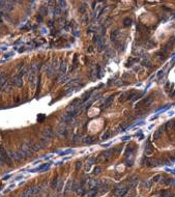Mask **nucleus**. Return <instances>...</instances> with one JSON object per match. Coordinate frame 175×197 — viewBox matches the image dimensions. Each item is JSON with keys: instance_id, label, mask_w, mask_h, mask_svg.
Returning a JSON list of instances; mask_svg holds the SVG:
<instances>
[{"instance_id": "obj_1", "label": "nucleus", "mask_w": 175, "mask_h": 197, "mask_svg": "<svg viewBox=\"0 0 175 197\" xmlns=\"http://www.w3.org/2000/svg\"><path fill=\"white\" fill-rule=\"evenodd\" d=\"M40 189H41V186H33V187H30V188L26 189L25 191L21 194V197H31L34 194L38 193L40 191Z\"/></svg>"}, {"instance_id": "obj_2", "label": "nucleus", "mask_w": 175, "mask_h": 197, "mask_svg": "<svg viewBox=\"0 0 175 197\" xmlns=\"http://www.w3.org/2000/svg\"><path fill=\"white\" fill-rule=\"evenodd\" d=\"M66 132H67L66 126H65V124L62 122V124H60L58 126L57 130H56V134H57L58 137H63V136H65Z\"/></svg>"}, {"instance_id": "obj_3", "label": "nucleus", "mask_w": 175, "mask_h": 197, "mask_svg": "<svg viewBox=\"0 0 175 197\" xmlns=\"http://www.w3.org/2000/svg\"><path fill=\"white\" fill-rule=\"evenodd\" d=\"M54 135V131L51 129V128H45L43 130V138L44 139H47V140H50Z\"/></svg>"}, {"instance_id": "obj_4", "label": "nucleus", "mask_w": 175, "mask_h": 197, "mask_svg": "<svg viewBox=\"0 0 175 197\" xmlns=\"http://www.w3.org/2000/svg\"><path fill=\"white\" fill-rule=\"evenodd\" d=\"M153 102V98L152 96H148V98H145L144 100H142L141 102H140L138 105H137V107H141V106H145V107H148L149 105L151 104Z\"/></svg>"}, {"instance_id": "obj_5", "label": "nucleus", "mask_w": 175, "mask_h": 197, "mask_svg": "<svg viewBox=\"0 0 175 197\" xmlns=\"http://www.w3.org/2000/svg\"><path fill=\"white\" fill-rule=\"evenodd\" d=\"M11 82H12V85H15L17 87H22V85H23L22 78H21L20 76H18V75H16L15 77H12Z\"/></svg>"}, {"instance_id": "obj_6", "label": "nucleus", "mask_w": 175, "mask_h": 197, "mask_svg": "<svg viewBox=\"0 0 175 197\" xmlns=\"http://www.w3.org/2000/svg\"><path fill=\"white\" fill-rule=\"evenodd\" d=\"M7 160H8L7 152H5L2 148H0V165H2L5 162H7Z\"/></svg>"}, {"instance_id": "obj_7", "label": "nucleus", "mask_w": 175, "mask_h": 197, "mask_svg": "<svg viewBox=\"0 0 175 197\" xmlns=\"http://www.w3.org/2000/svg\"><path fill=\"white\" fill-rule=\"evenodd\" d=\"M113 154H114V150H106L105 152H103V154H101L100 160H107V159H109L111 156H113Z\"/></svg>"}, {"instance_id": "obj_8", "label": "nucleus", "mask_w": 175, "mask_h": 197, "mask_svg": "<svg viewBox=\"0 0 175 197\" xmlns=\"http://www.w3.org/2000/svg\"><path fill=\"white\" fill-rule=\"evenodd\" d=\"M164 130H165V126H161L160 128L155 132V134H153V136H152V138L153 139H159L161 136L163 135V133H164Z\"/></svg>"}, {"instance_id": "obj_9", "label": "nucleus", "mask_w": 175, "mask_h": 197, "mask_svg": "<svg viewBox=\"0 0 175 197\" xmlns=\"http://www.w3.org/2000/svg\"><path fill=\"white\" fill-rule=\"evenodd\" d=\"M66 68H67L66 63H65L64 61L60 62L59 68H58V73H59V75H60V76H62V75H65V73H66Z\"/></svg>"}, {"instance_id": "obj_10", "label": "nucleus", "mask_w": 175, "mask_h": 197, "mask_svg": "<svg viewBox=\"0 0 175 197\" xmlns=\"http://www.w3.org/2000/svg\"><path fill=\"white\" fill-rule=\"evenodd\" d=\"M6 82H7V75L5 72H1L0 73V86L2 87Z\"/></svg>"}, {"instance_id": "obj_11", "label": "nucleus", "mask_w": 175, "mask_h": 197, "mask_svg": "<svg viewBox=\"0 0 175 197\" xmlns=\"http://www.w3.org/2000/svg\"><path fill=\"white\" fill-rule=\"evenodd\" d=\"M128 192V188H121V189H118L116 191V197H122L125 193Z\"/></svg>"}, {"instance_id": "obj_12", "label": "nucleus", "mask_w": 175, "mask_h": 197, "mask_svg": "<svg viewBox=\"0 0 175 197\" xmlns=\"http://www.w3.org/2000/svg\"><path fill=\"white\" fill-rule=\"evenodd\" d=\"M67 81H69V76L68 75H62V76H60L59 77V79H58V82L59 83H61V84H64V83H66Z\"/></svg>"}, {"instance_id": "obj_13", "label": "nucleus", "mask_w": 175, "mask_h": 197, "mask_svg": "<svg viewBox=\"0 0 175 197\" xmlns=\"http://www.w3.org/2000/svg\"><path fill=\"white\" fill-rule=\"evenodd\" d=\"M152 152H153V148H152L150 142H147V145L145 146V154L146 156H149V154H152Z\"/></svg>"}, {"instance_id": "obj_14", "label": "nucleus", "mask_w": 175, "mask_h": 197, "mask_svg": "<svg viewBox=\"0 0 175 197\" xmlns=\"http://www.w3.org/2000/svg\"><path fill=\"white\" fill-rule=\"evenodd\" d=\"M100 189H101V193L102 194L106 193L108 190L110 189V184H108V182H106V184H103V182H102V186L100 187Z\"/></svg>"}, {"instance_id": "obj_15", "label": "nucleus", "mask_w": 175, "mask_h": 197, "mask_svg": "<svg viewBox=\"0 0 175 197\" xmlns=\"http://www.w3.org/2000/svg\"><path fill=\"white\" fill-rule=\"evenodd\" d=\"M13 8V2L12 1H5V6H4V10L6 12H10Z\"/></svg>"}, {"instance_id": "obj_16", "label": "nucleus", "mask_w": 175, "mask_h": 197, "mask_svg": "<svg viewBox=\"0 0 175 197\" xmlns=\"http://www.w3.org/2000/svg\"><path fill=\"white\" fill-rule=\"evenodd\" d=\"M60 15H61V8H59L58 5L54 6V8H53V16L54 17H59Z\"/></svg>"}, {"instance_id": "obj_17", "label": "nucleus", "mask_w": 175, "mask_h": 197, "mask_svg": "<svg viewBox=\"0 0 175 197\" xmlns=\"http://www.w3.org/2000/svg\"><path fill=\"white\" fill-rule=\"evenodd\" d=\"M113 100H114V96H110L106 101H105V103H104V107L105 108H108L110 105H111V103L113 102Z\"/></svg>"}, {"instance_id": "obj_18", "label": "nucleus", "mask_w": 175, "mask_h": 197, "mask_svg": "<svg viewBox=\"0 0 175 197\" xmlns=\"http://www.w3.org/2000/svg\"><path fill=\"white\" fill-rule=\"evenodd\" d=\"M118 36H119V31H118V30L112 31V33H111V40H112V42H117Z\"/></svg>"}, {"instance_id": "obj_19", "label": "nucleus", "mask_w": 175, "mask_h": 197, "mask_svg": "<svg viewBox=\"0 0 175 197\" xmlns=\"http://www.w3.org/2000/svg\"><path fill=\"white\" fill-rule=\"evenodd\" d=\"M94 161H95V159H94V158H90V159H89V161H87L86 166H85V170H86V171H88V170L90 169V167H91V165L94 163Z\"/></svg>"}, {"instance_id": "obj_20", "label": "nucleus", "mask_w": 175, "mask_h": 197, "mask_svg": "<svg viewBox=\"0 0 175 197\" xmlns=\"http://www.w3.org/2000/svg\"><path fill=\"white\" fill-rule=\"evenodd\" d=\"M79 81H81V80H79V79H75V80L71 81V82H69V83L67 84V87H69V88H74V87H76L77 85H78Z\"/></svg>"}, {"instance_id": "obj_21", "label": "nucleus", "mask_w": 175, "mask_h": 197, "mask_svg": "<svg viewBox=\"0 0 175 197\" xmlns=\"http://www.w3.org/2000/svg\"><path fill=\"white\" fill-rule=\"evenodd\" d=\"M72 182H73L72 180H69L67 182V184H66V186H65V190H64V193H65V194L72 191Z\"/></svg>"}, {"instance_id": "obj_22", "label": "nucleus", "mask_w": 175, "mask_h": 197, "mask_svg": "<svg viewBox=\"0 0 175 197\" xmlns=\"http://www.w3.org/2000/svg\"><path fill=\"white\" fill-rule=\"evenodd\" d=\"M62 190H63V182H62V180H59L58 185H57V188H56V191H57L58 194H61Z\"/></svg>"}, {"instance_id": "obj_23", "label": "nucleus", "mask_w": 175, "mask_h": 197, "mask_svg": "<svg viewBox=\"0 0 175 197\" xmlns=\"http://www.w3.org/2000/svg\"><path fill=\"white\" fill-rule=\"evenodd\" d=\"M106 54H107L108 57H115V55H116V53L113 49H108V50L106 51Z\"/></svg>"}, {"instance_id": "obj_24", "label": "nucleus", "mask_w": 175, "mask_h": 197, "mask_svg": "<svg viewBox=\"0 0 175 197\" xmlns=\"http://www.w3.org/2000/svg\"><path fill=\"white\" fill-rule=\"evenodd\" d=\"M39 14L41 16H46L48 14V8L47 6H41V8H39Z\"/></svg>"}, {"instance_id": "obj_25", "label": "nucleus", "mask_w": 175, "mask_h": 197, "mask_svg": "<svg viewBox=\"0 0 175 197\" xmlns=\"http://www.w3.org/2000/svg\"><path fill=\"white\" fill-rule=\"evenodd\" d=\"M132 24V19L131 18H124V20H123V26L124 27H128V26H130Z\"/></svg>"}, {"instance_id": "obj_26", "label": "nucleus", "mask_w": 175, "mask_h": 197, "mask_svg": "<svg viewBox=\"0 0 175 197\" xmlns=\"http://www.w3.org/2000/svg\"><path fill=\"white\" fill-rule=\"evenodd\" d=\"M174 124H175V122H168L167 124L165 126V129H167V130L173 129L174 128Z\"/></svg>"}, {"instance_id": "obj_27", "label": "nucleus", "mask_w": 175, "mask_h": 197, "mask_svg": "<svg viewBox=\"0 0 175 197\" xmlns=\"http://www.w3.org/2000/svg\"><path fill=\"white\" fill-rule=\"evenodd\" d=\"M83 142L85 143V144H91L93 142V139L91 137H85V138L83 139Z\"/></svg>"}, {"instance_id": "obj_28", "label": "nucleus", "mask_w": 175, "mask_h": 197, "mask_svg": "<svg viewBox=\"0 0 175 197\" xmlns=\"http://www.w3.org/2000/svg\"><path fill=\"white\" fill-rule=\"evenodd\" d=\"M77 193H78L79 195H81V196H83L84 194L86 193V189H84L83 187H81V188H78V189H77Z\"/></svg>"}, {"instance_id": "obj_29", "label": "nucleus", "mask_w": 175, "mask_h": 197, "mask_svg": "<svg viewBox=\"0 0 175 197\" xmlns=\"http://www.w3.org/2000/svg\"><path fill=\"white\" fill-rule=\"evenodd\" d=\"M152 184H153V182H152V180H146V182H144V187H145L146 189H149V188H151V186H152Z\"/></svg>"}, {"instance_id": "obj_30", "label": "nucleus", "mask_w": 175, "mask_h": 197, "mask_svg": "<svg viewBox=\"0 0 175 197\" xmlns=\"http://www.w3.org/2000/svg\"><path fill=\"white\" fill-rule=\"evenodd\" d=\"M58 6H59V8L62 10V8H63V10H65L66 8V1H62V0H61V1H58Z\"/></svg>"}, {"instance_id": "obj_31", "label": "nucleus", "mask_w": 175, "mask_h": 197, "mask_svg": "<svg viewBox=\"0 0 175 197\" xmlns=\"http://www.w3.org/2000/svg\"><path fill=\"white\" fill-rule=\"evenodd\" d=\"M109 137H110V131H106L102 135V140H107Z\"/></svg>"}, {"instance_id": "obj_32", "label": "nucleus", "mask_w": 175, "mask_h": 197, "mask_svg": "<svg viewBox=\"0 0 175 197\" xmlns=\"http://www.w3.org/2000/svg\"><path fill=\"white\" fill-rule=\"evenodd\" d=\"M77 189H78V184H77V180H73V182H72V191H76Z\"/></svg>"}, {"instance_id": "obj_33", "label": "nucleus", "mask_w": 175, "mask_h": 197, "mask_svg": "<svg viewBox=\"0 0 175 197\" xmlns=\"http://www.w3.org/2000/svg\"><path fill=\"white\" fill-rule=\"evenodd\" d=\"M58 182H59V180H58V178H55L53 180V182H52V188H53V189H56V188H57Z\"/></svg>"}, {"instance_id": "obj_34", "label": "nucleus", "mask_w": 175, "mask_h": 197, "mask_svg": "<svg viewBox=\"0 0 175 197\" xmlns=\"http://www.w3.org/2000/svg\"><path fill=\"white\" fill-rule=\"evenodd\" d=\"M74 152V150H64V152H58V154H61V156H65V154H73Z\"/></svg>"}, {"instance_id": "obj_35", "label": "nucleus", "mask_w": 175, "mask_h": 197, "mask_svg": "<svg viewBox=\"0 0 175 197\" xmlns=\"http://www.w3.org/2000/svg\"><path fill=\"white\" fill-rule=\"evenodd\" d=\"M162 197H172V193L168 191H164L162 193Z\"/></svg>"}, {"instance_id": "obj_36", "label": "nucleus", "mask_w": 175, "mask_h": 197, "mask_svg": "<svg viewBox=\"0 0 175 197\" xmlns=\"http://www.w3.org/2000/svg\"><path fill=\"white\" fill-rule=\"evenodd\" d=\"M101 171H102V168H101V167H99V166L95 167V168H94V170H93L94 174H100V173H101Z\"/></svg>"}, {"instance_id": "obj_37", "label": "nucleus", "mask_w": 175, "mask_h": 197, "mask_svg": "<svg viewBox=\"0 0 175 197\" xmlns=\"http://www.w3.org/2000/svg\"><path fill=\"white\" fill-rule=\"evenodd\" d=\"M137 185H138V180H134V182H131V185H130V189L135 188Z\"/></svg>"}, {"instance_id": "obj_38", "label": "nucleus", "mask_w": 175, "mask_h": 197, "mask_svg": "<svg viewBox=\"0 0 175 197\" xmlns=\"http://www.w3.org/2000/svg\"><path fill=\"white\" fill-rule=\"evenodd\" d=\"M85 5H86L85 3H83V4L80 6V8H79L80 12H85V10H86V6H85Z\"/></svg>"}, {"instance_id": "obj_39", "label": "nucleus", "mask_w": 175, "mask_h": 197, "mask_svg": "<svg viewBox=\"0 0 175 197\" xmlns=\"http://www.w3.org/2000/svg\"><path fill=\"white\" fill-rule=\"evenodd\" d=\"M81 167H82V162H80V161H79V162H77V164H76V169H77V170H79Z\"/></svg>"}, {"instance_id": "obj_40", "label": "nucleus", "mask_w": 175, "mask_h": 197, "mask_svg": "<svg viewBox=\"0 0 175 197\" xmlns=\"http://www.w3.org/2000/svg\"><path fill=\"white\" fill-rule=\"evenodd\" d=\"M81 138V135H76L75 137H74V139H73V143H75V142H77L78 140Z\"/></svg>"}, {"instance_id": "obj_41", "label": "nucleus", "mask_w": 175, "mask_h": 197, "mask_svg": "<svg viewBox=\"0 0 175 197\" xmlns=\"http://www.w3.org/2000/svg\"><path fill=\"white\" fill-rule=\"evenodd\" d=\"M160 178H161V175H159V174H158V175H156V176L152 178V182H159V180H160Z\"/></svg>"}, {"instance_id": "obj_42", "label": "nucleus", "mask_w": 175, "mask_h": 197, "mask_svg": "<svg viewBox=\"0 0 175 197\" xmlns=\"http://www.w3.org/2000/svg\"><path fill=\"white\" fill-rule=\"evenodd\" d=\"M123 141H127V140H129V139H131V136H124V137H122L121 138Z\"/></svg>"}, {"instance_id": "obj_43", "label": "nucleus", "mask_w": 175, "mask_h": 197, "mask_svg": "<svg viewBox=\"0 0 175 197\" xmlns=\"http://www.w3.org/2000/svg\"><path fill=\"white\" fill-rule=\"evenodd\" d=\"M162 74L164 75V71H163V70H161V71L158 73V76H159V77H161V76H162Z\"/></svg>"}, {"instance_id": "obj_44", "label": "nucleus", "mask_w": 175, "mask_h": 197, "mask_svg": "<svg viewBox=\"0 0 175 197\" xmlns=\"http://www.w3.org/2000/svg\"><path fill=\"white\" fill-rule=\"evenodd\" d=\"M12 54H15V53H13V52H11V53H7V54L5 55V57H10V56H11Z\"/></svg>"}, {"instance_id": "obj_45", "label": "nucleus", "mask_w": 175, "mask_h": 197, "mask_svg": "<svg viewBox=\"0 0 175 197\" xmlns=\"http://www.w3.org/2000/svg\"><path fill=\"white\" fill-rule=\"evenodd\" d=\"M110 144H111V143H110V142H109V143H106V144H103V145H102V146H104V147H106V146H109V145H110Z\"/></svg>"}, {"instance_id": "obj_46", "label": "nucleus", "mask_w": 175, "mask_h": 197, "mask_svg": "<svg viewBox=\"0 0 175 197\" xmlns=\"http://www.w3.org/2000/svg\"><path fill=\"white\" fill-rule=\"evenodd\" d=\"M173 96H175V92H174V94H173Z\"/></svg>"}]
</instances>
